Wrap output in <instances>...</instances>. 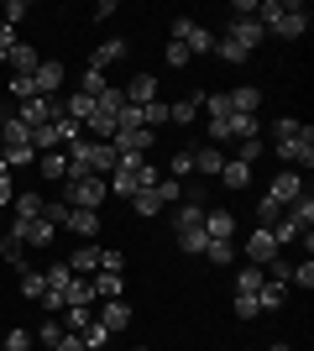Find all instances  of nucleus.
I'll use <instances>...</instances> for the list:
<instances>
[{
    "label": "nucleus",
    "mask_w": 314,
    "mask_h": 351,
    "mask_svg": "<svg viewBox=\"0 0 314 351\" xmlns=\"http://www.w3.org/2000/svg\"><path fill=\"white\" fill-rule=\"evenodd\" d=\"M163 63H168V69H189L194 58H189V47H183V43H173V37H168V53H163Z\"/></svg>",
    "instance_id": "obj_44"
},
{
    "label": "nucleus",
    "mask_w": 314,
    "mask_h": 351,
    "mask_svg": "<svg viewBox=\"0 0 314 351\" xmlns=\"http://www.w3.org/2000/svg\"><path fill=\"white\" fill-rule=\"evenodd\" d=\"M288 283H293V289H304V293L314 289V263H309V257H304V263H288Z\"/></svg>",
    "instance_id": "obj_35"
},
{
    "label": "nucleus",
    "mask_w": 314,
    "mask_h": 351,
    "mask_svg": "<svg viewBox=\"0 0 314 351\" xmlns=\"http://www.w3.org/2000/svg\"><path fill=\"white\" fill-rule=\"evenodd\" d=\"M68 273H74V278H94V273H100V252H94V241H84V247L68 257Z\"/></svg>",
    "instance_id": "obj_17"
},
{
    "label": "nucleus",
    "mask_w": 314,
    "mask_h": 351,
    "mask_svg": "<svg viewBox=\"0 0 314 351\" xmlns=\"http://www.w3.org/2000/svg\"><path fill=\"white\" fill-rule=\"evenodd\" d=\"M304 194V178L293 173V168H283V173L272 178V189H267V199H278V205H293V199H299Z\"/></svg>",
    "instance_id": "obj_11"
},
{
    "label": "nucleus",
    "mask_w": 314,
    "mask_h": 351,
    "mask_svg": "<svg viewBox=\"0 0 314 351\" xmlns=\"http://www.w3.org/2000/svg\"><path fill=\"white\" fill-rule=\"evenodd\" d=\"M220 168H225V152H220V147H194V173L199 178H220Z\"/></svg>",
    "instance_id": "obj_15"
},
{
    "label": "nucleus",
    "mask_w": 314,
    "mask_h": 351,
    "mask_svg": "<svg viewBox=\"0 0 314 351\" xmlns=\"http://www.w3.org/2000/svg\"><path fill=\"white\" fill-rule=\"evenodd\" d=\"M231 309H236L241 320H257V315H262V304H257V293H236V299H231Z\"/></svg>",
    "instance_id": "obj_43"
},
{
    "label": "nucleus",
    "mask_w": 314,
    "mask_h": 351,
    "mask_svg": "<svg viewBox=\"0 0 314 351\" xmlns=\"http://www.w3.org/2000/svg\"><path fill=\"white\" fill-rule=\"evenodd\" d=\"M31 336L42 341V346H47V351H53V346H58V341H63V320H58V315H47V320H42V325H37V330H31Z\"/></svg>",
    "instance_id": "obj_32"
},
{
    "label": "nucleus",
    "mask_w": 314,
    "mask_h": 351,
    "mask_svg": "<svg viewBox=\"0 0 314 351\" xmlns=\"http://www.w3.org/2000/svg\"><path fill=\"white\" fill-rule=\"evenodd\" d=\"M11 100H37V84H31V73H11Z\"/></svg>",
    "instance_id": "obj_40"
},
{
    "label": "nucleus",
    "mask_w": 314,
    "mask_h": 351,
    "mask_svg": "<svg viewBox=\"0 0 314 351\" xmlns=\"http://www.w3.org/2000/svg\"><path fill=\"white\" fill-rule=\"evenodd\" d=\"M63 79H68V73H63L58 58H42V63H37V73H31V84H37V95H42V100H53V95H58Z\"/></svg>",
    "instance_id": "obj_8"
},
{
    "label": "nucleus",
    "mask_w": 314,
    "mask_h": 351,
    "mask_svg": "<svg viewBox=\"0 0 314 351\" xmlns=\"http://www.w3.org/2000/svg\"><path fill=\"white\" fill-rule=\"evenodd\" d=\"M163 178V168L157 162H147V158H136V152H120V162L105 173V189L110 194H120V199H131V194H142V189H152Z\"/></svg>",
    "instance_id": "obj_3"
},
{
    "label": "nucleus",
    "mask_w": 314,
    "mask_h": 351,
    "mask_svg": "<svg viewBox=\"0 0 314 351\" xmlns=\"http://www.w3.org/2000/svg\"><path fill=\"white\" fill-rule=\"evenodd\" d=\"M246 257H252V267H272L278 257H283V247L272 241V231H267V226H257V231L246 236Z\"/></svg>",
    "instance_id": "obj_6"
},
{
    "label": "nucleus",
    "mask_w": 314,
    "mask_h": 351,
    "mask_svg": "<svg viewBox=\"0 0 314 351\" xmlns=\"http://www.w3.org/2000/svg\"><path fill=\"white\" fill-rule=\"evenodd\" d=\"M31 341H37V336H31V330H21V325H16L11 336H5V351H31Z\"/></svg>",
    "instance_id": "obj_46"
},
{
    "label": "nucleus",
    "mask_w": 314,
    "mask_h": 351,
    "mask_svg": "<svg viewBox=\"0 0 314 351\" xmlns=\"http://www.w3.org/2000/svg\"><path fill=\"white\" fill-rule=\"evenodd\" d=\"M42 293H47V278H42V267H21V299H31V304H42Z\"/></svg>",
    "instance_id": "obj_25"
},
{
    "label": "nucleus",
    "mask_w": 314,
    "mask_h": 351,
    "mask_svg": "<svg viewBox=\"0 0 314 351\" xmlns=\"http://www.w3.org/2000/svg\"><path fill=\"white\" fill-rule=\"evenodd\" d=\"M173 43L189 47V58H209V53H215V32H209L205 21H194V16H179V21H173Z\"/></svg>",
    "instance_id": "obj_5"
},
{
    "label": "nucleus",
    "mask_w": 314,
    "mask_h": 351,
    "mask_svg": "<svg viewBox=\"0 0 314 351\" xmlns=\"http://www.w3.org/2000/svg\"><path fill=\"white\" fill-rule=\"evenodd\" d=\"M283 299H288V283H278V278H267L262 289H257V304H262V315H267V309H283Z\"/></svg>",
    "instance_id": "obj_26"
},
{
    "label": "nucleus",
    "mask_w": 314,
    "mask_h": 351,
    "mask_svg": "<svg viewBox=\"0 0 314 351\" xmlns=\"http://www.w3.org/2000/svg\"><path fill=\"white\" fill-rule=\"evenodd\" d=\"M120 267H126V257H120L116 247H110V252H100V273H120Z\"/></svg>",
    "instance_id": "obj_48"
},
{
    "label": "nucleus",
    "mask_w": 314,
    "mask_h": 351,
    "mask_svg": "<svg viewBox=\"0 0 314 351\" xmlns=\"http://www.w3.org/2000/svg\"><path fill=\"white\" fill-rule=\"evenodd\" d=\"M63 304H94V278H74L63 289Z\"/></svg>",
    "instance_id": "obj_30"
},
{
    "label": "nucleus",
    "mask_w": 314,
    "mask_h": 351,
    "mask_svg": "<svg viewBox=\"0 0 314 351\" xmlns=\"http://www.w3.org/2000/svg\"><path fill=\"white\" fill-rule=\"evenodd\" d=\"M63 116L74 121V126H90V116H94V100H90V95H79V89H74V95L63 100Z\"/></svg>",
    "instance_id": "obj_22"
},
{
    "label": "nucleus",
    "mask_w": 314,
    "mask_h": 351,
    "mask_svg": "<svg viewBox=\"0 0 314 351\" xmlns=\"http://www.w3.org/2000/svg\"><path fill=\"white\" fill-rule=\"evenodd\" d=\"M79 341H84V346H90V351H100L105 341H110V330H105L100 320H90V325H84V330H79Z\"/></svg>",
    "instance_id": "obj_41"
},
{
    "label": "nucleus",
    "mask_w": 314,
    "mask_h": 351,
    "mask_svg": "<svg viewBox=\"0 0 314 351\" xmlns=\"http://www.w3.org/2000/svg\"><path fill=\"white\" fill-rule=\"evenodd\" d=\"M116 162H120V152H116V147H110V142H90V168H94V173H110V168H116Z\"/></svg>",
    "instance_id": "obj_24"
},
{
    "label": "nucleus",
    "mask_w": 314,
    "mask_h": 351,
    "mask_svg": "<svg viewBox=\"0 0 314 351\" xmlns=\"http://www.w3.org/2000/svg\"><path fill=\"white\" fill-rule=\"evenodd\" d=\"M157 199L163 205H183V184L179 178H157Z\"/></svg>",
    "instance_id": "obj_42"
},
{
    "label": "nucleus",
    "mask_w": 314,
    "mask_h": 351,
    "mask_svg": "<svg viewBox=\"0 0 314 351\" xmlns=\"http://www.w3.org/2000/svg\"><path fill=\"white\" fill-rule=\"evenodd\" d=\"M225 37H231V43H241L252 58H257V47H262V27H257V16H231Z\"/></svg>",
    "instance_id": "obj_7"
},
{
    "label": "nucleus",
    "mask_w": 314,
    "mask_h": 351,
    "mask_svg": "<svg viewBox=\"0 0 314 351\" xmlns=\"http://www.w3.org/2000/svg\"><path fill=\"white\" fill-rule=\"evenodd\" d=\"M120 289H126V273H94V293L100 299H120Z\"/></svg>",
    "instance_id": "obj_31"
},
{
    "label": "nucleus",
    "mask_w": 314,
    "mask_h": 351,
    "mask_svg": "<svg viewBox=\"0 0 314 351\" xmlns=\"http://www.w3.org/2000/svg\"><path fill=\"white\" fill-rule=\"evenodd\" d=\"M42 210H47V194H37V189L11 199V220H42Z\"/></svg>",
    "instance_id": "obj_12"
},
{
    "label": "nucleus",
    "mask_w": 314,
    "mask_h": 351,
    "mask_svg": "<svg viewBox=\"0 0 314 351\" xmlns=\"http://www.w3.org/2000/svg\"><path fill=\"white\" fill-rule=\"evenodd\" d=\"M27 16H31V5H27V0H5V27L27 21Z\"/></svg>",
    "instance_id": "obj_47"
},
{
    "label": "nucleus",
    "mask_w": 314,
    "mask_h": 351,
    "mask_svg": "<svg viewBox=\"0 0 314 351\" xmlns=\"http://www.w3.org/2000/svg\"><path fill=\"white\" fill-rule=\"evenodd\" d=\"M105 89H110V79H105L100 69H84V79H79V95H90V100H100Z\"/></svg>",
    "instance_id": "obj_33"
},
{
    "label": "nucleus",
    "mask_w": 314,
    "mask_h": 351,
    "mask_svg": "<svg viewBox=\"0 0 314 351\" xmlns=\"http://www.w3.org/2000/svg\"><path fill=\"white\" fill-rule=\"evenodd\" d=\"M262 283H267V273H262V267H241V273H236V293H257Z\"/></svg>",
    "instance_id": "obj_39"
},
{
    "label": "nucleus",
    "mask_w": 314,
    "mask_h": 351,
    "mask_svg": "<svg viewBox=\"0 0 314 351\" xmlns=\"http://www.w3.org/2000/svg\"><path fill=\"white\" fill-rule=\"evenodd\" d=\"M168 121H179V126H194V121H199V95H189V100H179V105H168Z\"/></svg>",
    "instance_id": "obj_29"
},
{
    "label": "nucleus",
    "mask_w": 314,
    "mask_h": 351,
    "mask_svg": "<svg viewBox=\"0 0 314 351\" xmlns=\"http://www.w3.org/2000/svg\"><path fill=\"white\" fill-rule=\"evenodd\" d=\"M110 199L105 178H63V205L68 210H100Z\"/></svg>",
    "instance_id": "obj_4"
},
{
    "label": "nucleus",
    "mask_w": 314,
    "mask_h": 351,
    "mask_svg": "<svg viewBox=\"0 0 314 351\" xmlns=\"http://www.w3.org/2000/svg\"><path fill=\"white\" fill-rule=\"evenodd\" d=\"M100 325L110 330V336H120V330L131 325V304H126V299H105V309H100Z\"/></svg>",
    "instance_id": "obj_13"
},
{
    "label": "nucleus",
    "mask_w": 314,
    "mask_h": 351,
    "mask_svg": "<svg viewBox=\"0 0 314 351\" xmlns=\"http://www.w3.org/2000/svg\"><path fill=\"white\" fill-rule=\"evenodd\" d=\"M131 210H136V215H142V220H157V215H163V199H157V184H152V189H142V194H131Z\"/></svg>",
    "instance_id": "obj_23"
},
{
    "label": "nucleus",
    "mask_w": 314,
    "mask_h": 351,
    "mask_svg": "<svg viewBox=\"0 0 314 351\" xmlns=\"http://www.w3.org/2000/svg\"><path fill=\"white\" fill-rule=\"evenodd\" d=\"M11 199H16V194H11V173H0V210L11 205Z\"/></svg>",
    "instance_id": "obj_51"
},
{
    "label": "nucleus",
    "mask_w": 314,
    "mask_h": 351,
    "mask_svg": "<svg viewBox=\"0 0 314 351\" xmlns=\"http://www.w3.org/2000/svg\"><path fill=\"white\" fill-rule=\"evenodd\" d=\"M74 236H84V241H94V231H100V210H68V220H63Z\"/></svg>",
    "instance_id": "obj_20"
},
{
    "label": "nucleus",
    "mask_w": 314,
    "mask_h": 351,
    "mask_svg": "<svg viewBox=\"0 0 314 351\" xmlns=\"http://www.w3.org/2000/svg\"><path fill=\"white\" fill-rule=\"evenodd\" d=\"M220 184H225V189H246V184H252V168H246V162H236V158H225Z\"/></svg>",
    "instance_id": "obj_27"
},
{
    "label": "nucleus",
    "mask_w": 314,
    "mask_h": 351,
    "mask_svg": "<svg viewBox=\"0 0 314 351\" xmlns=\"http://www.w3.org/2000/svg\"><path fill=\"white\" fill-rule=\"evenodd\" d=\"M225 100H231V110H236V116H257V105H262V89H257V84H241V89H231Z\"/></svg>",
    "instance_id": "obj_19"
},
{
    "label": "nucleus",
    "mask_w": 314,
    "mask_h": 351,
    "mask_svg": "<svg viewBox=\"0 0 314 351\" xmlns=\"http://www.w3.org/2000/svg\"><path fill=\"white\" fill-rule=\"evenodd\" d=\"M53 351H90V346H84V341H79L74 330H63V341H58V346H53Z\"/></svg>",
    "instance_id": "obj_49"
},
{
    "label": "nucleus",
    "mask_w": 314,
    "mask_h": 351,
    "mask_svg": "<svg viewBox=\"0 0 314 351\" xmlns=\"http://www.w3.org/2000/svg\"><path fill=\"white\" fill-rule=\"evenodd\" d=\"M42 278H47V289H53V293H63L68 283H74V273H68V263H53V267H42Z\"/></svg>",
    "instance_id": "obj_38"
},
{
    "label": "nucleus",
    "mask_w": 314,
    "mask_h": 351,
    "mask_svg": "<svg viewBox=\"0 0 314 351\" xmlns=\"http://www.w3.org/2000/svg\"><path fill=\"white\" fill-rule=\"evenodd\" d=\"M283 215H288V205H278V199H267V194L257 199V220H262L267 231H272V226H278V220H283Z\"/></svg>",
    "instance_id": "obj_34"
},
{
    "label": "nucleus",
    "mask_w": 314,
    "mask_h": 351,
    "mask_svg": "<svg viewBox=\"0 0 314 351\" xmlns=\"http://www.w3.org/2000/svg\"><path fill=\"white\" fill-rule=\"evenodd\" d=\"M126 47H131V43H126V37H110V43H100V47H94V53H90V69H110V63H120V58H126Z\"/></svg>",
    "instance_id": "obj_16"
},
{
    "label": "nucleus",
    "mask_w": 314,
    "mask_h": 351,
    "mask_svg": "<svg viewBox=\"0 0 314 351\" xmlns=\"http://www.w3.org/2000/svg\"><path fill=\"white\" fill-rule=\"evenodd\" d=\"M5 63H11V73H37V63H42V53L31 43H16L11 53H5Z\"/></svg>",
    "instance_id": "obj_18"
},
{
    "label": "nucleus",
    "mask_w": 314,
    "mask_h": 351,
    "mask_svg": "<svg viewBox=\"0 0 314 351\" xmlns=\"http://www.w3.org/2000/svg\"><path fill=\"white\" fill-rule=\"evenodd\" d=\"M168 173L179 178V184H183V178H194V152H189V147H179V152H173V162H168Z\"/></svg>",
    "instance_id": "obj_36"
},
{
    "label": "nucleus",
    "mask_w": 314,
    "mask_h": 351,
    "mask_svg": "<svg viewBox=\"0 0 314 351\" xmlns=\"http://www.w3.org/2000/svg\"><path fill=\"white\" fill-rule=\"evenodd\" d=\"M257 158H262V136H252V142H236V162H246V168H252Z\"/></svg>",
    "instance_id": "obj_45"
},
{
    "label": "nucleus",
    "mask_w": 314,
    "mask_h": 351,
    "mask_svg": "<svg viewBox=\"0 0 314 351\" xmlns=\"http://www.w3.org/2000/svg\"><path fill=\"white\" fill-rule=\"evenodd\" d=\"M116 11H120L116 0H100V5H94V21H110V16H116Z\"/></svg>",
    "instance_id": "obj_50"
},
{
    "label": "nucleus",
    "mask_w": 314,
    "mask_h": 351,
    "mask_svg": "<svg viewBox=\"0 0 314 351\" xmlns=\"http://www.w3.org/2000/svg\"><path fill=\"white\" fill-rule=\"evenodd\" d=\"M205 236L209 241H231L236 236V215L231 210H205Z\"/></svg>",
    "instance_id": "obj_14"
},
{
    "label": "nucleus",
    "mask_w": 314,
    "mask_h": 351,
    "mask_svg": "<svg viewBox=\"0 0 314 351\" xmlns=\"http://www.w3.org/2000/svg\"><path fill=\"white\" fill-rule=\"evenodd\" d=\"M257 27L283 37V43H299L309 32V5H293V0H257Z\"/></svg>",
    "instance_id": "obj_2"
},
{
    "label": "nucleus",
    "mask_w": 314,
    "mask_h": 351,
    "mask_svg": "<svg viewBox=\"0 0 314 351\" xmlns=\"http://www.w3.org/2000/svg\"><path fill=\"white\" fill-rule=\"evenodd\" d=\"M267 351H293V346H283V341H272V346H267Z\"/></svg>",
    "instance_id": "obj_52"
},
{
    "label": "nucleus",
    "mask_w": 314,
    "mask_h": 351,
    "mask_svg": "<svg viewBox=\"0 0 314 351\" xmlns=\"http://www.w3.org/2000/svg\"><path fill=\"white\" fill-rule=\"evenodd\" d=\"M37 173H42L47 184H63V178H68V158H63V152H37Z\"/></svg>",
    "instance_id": "obj_21"
},
{
    "label": "nucleus",
    "mask_w": 314,
    "mask_h": 351,
    "mask_svg": "<svg viewBox=\"0 0 314 351\" xmlns=\"http://www.w3.org/2000/svg\"><path fill=\"white\" fill-rule=\"evenodd\" d=\"M120 95H126V105H152V100H157V73H147V69L131 73Z\"/></svg>",
    "instance_id": "obj_10"
},
{
    "label": "nucleus",
    "mask_w": 314,
    "mask_h": 351,
    "mask_svg": "<svg viewBox=\"0 0 314 351\" xmlns=\"http://www.w3.org/2000/svg\"><path fill=\"white\" fill-rule=\"evenodd\" d=\"M199 257H205V263H215V267H231V263H236V247H231V241H205V252H199Z\"/></svg>",
    "instance_id": "obj_28"
},
{
    "label": "nucleus",
    "mask_w": 314,
    "mask_h": 351,
    "mask_svg": "<svg viewBox=\"0 0 314 351\" xmlns=\"http://www.w3.org/2000/svg\"><path fill=\"white\" fill-rule=\"evenodd\" d=\"M136 351H147V346H136Z\"/></svg>",
    "instance_id": "obj_53"
},
{
    "label": "nucleus",
    "mask_w": 314,
    "mask_h": 351,
    "mask_svg": "<svg viewBox=\"0 0 314 351\" xmlns=\"http://www.w3.org/2000/svg\"><path fill=\"white\" fill-rule=\"evenodd\" d=\"M215 53H220L225 63H252V53H246L241 43H231V37H215Z\"/></svg>",
    "instance_id": "obj_37"
},
{
    "label": "nucleus",
    "mask_w": 314,
    "mask_h": 351,
    "mask_svg": "<svg viewBox=\"0 0 314 351\" xmlns=\"http://www.w3.org/2000/svg\"><path fill=\"white\" fill-rule=\"evenodd\" d=\"M16 116L27 121V132H31V126H47V121H58V116H63V105H58V100H42V95H37V100L16 105Z\"/></svg>",
    "instance_id": "obj_9"
},
{
    "label": "nucleus",
    "mask_w": 314,
    "mask_h": 351,
    "mask_svg": "<svg viewBox=\"0 0 314 351\" xmlns=\"http://www.w3.org/2000/svg\"><path fill=\"white\" fill-rule=\"evenodd\" d=\"M272 152L299 173V168H309L314 162V126H304V121L293 116H278L272 121Z\"/></svg>",
    "instance_id": "obj_1"
}]
</instances>
